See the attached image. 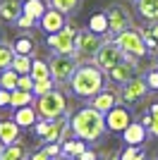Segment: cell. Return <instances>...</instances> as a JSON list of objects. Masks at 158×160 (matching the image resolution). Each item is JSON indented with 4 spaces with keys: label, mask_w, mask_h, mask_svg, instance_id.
Segmentation results:
<instances>
[{
    "label": "cell",
    "mask_w": 158,
    "mask_h": 160,
    "mask_svg": "<svg viewBox=\"0 0 158 160\" xmlns=\"http://www.w3.org/2000/svg\"><path fill=\"white\" fill-rule=\"evenodd\" d=\"M19 132H22V127L14 120H0V141H3L5 146L19 141Z\"/></svg>",
    "instance_id": "obj_18"
},
{
    "label": "cell",
    "mask_w": 158,
    "mask_h": 160,
    "mask_svg": "<svg viewBox=\"0 0 158 160\" xmlns=\"http://www.w3.org/2000/svg\"><path fill=\"white\" fill-rule=\"evenodd\" d=\"M129 160H146V153L144 155H137V158H129Z\"/></svg>",
    "instance_id": "obj_45"
},
{
    "label": "cell",
    "mask_w": 158,
    "mask_h": 160,
    "mask_svg": "<svg viewBox=\"0 0 158 160\" xmlns=\"http://www.w3.org/2000/svg\"><path fill=\"white\" fill-rule=\"evenodd\" d=\"M3 38H5V31H3V29H0V43H3Z\"/></svg>",
    "instance_id": "obj_46"
},
{
    "label": "cell",
    "mask_w": 158,
    "mask_h": 160,
    "mask_svg": "<svg viewBox=\"0 0 158 160\" xmlns=\"http://www.w3.org/2000/svg\"><path fill=\"white\" fill-rule=\"evenodd\" d=\"M93 33H98V36H110V24H108V14L105 12H93L91 17H89V27Z\"/></svg>",
    "instance_id": "obj_21"
},
{
    "label": "cell",
    "mask_w": 158,
    "mask_h": 160,
    "mask_svg": "<svg viewBox=\"0 0 158 160\" xmlns=\"http://www.w3.org/2000/svg\"><path fill=\"white\" fill-rule=\"evenodd\" d=\"M127 55L122 53V48L115 43V41L105 38V43L98 48V53H96V58H93V62L103 69V72H108V69H113L115 65H120V62L125 60Z\"/></svg>",
    "instance_id": "obj_8"
},
{
    "label": "cell",
    "mask_w": 158,
    "mask_h": 160,
    "mask_svg": "<svg viewBox=\"0 0 158 160\" xmlns=\"http://www.w3.org/2000/svg\"><path fill=\"white\" fill-rule=\"evenodd\" d=\"M113 41L122 48V53H125L127 58H144V55L149 53L144 33L139 31V29H134V27H127L125 31H120Z\"/></svg>",
    "instance_id": "obj_6"
},
{
    "label": "cell",
    "mask_w": 158,
    "mask_h": 160,
    "mask_svg": "<svg viewBox=\"0 0 158 160\" xmlns=\"http://www.w3.org/2000/svg\"><path fill=\"white\" fill-rule=\"evenodd\" d=\"M70 129L77 139L82 141H98L101 136L105 134V115L98 112L96 108L86 105V108H79L77 112H72L70 117Z\"/></svg>",
    "instance_id": "obj_2"
},
{
    "label": "cell",
    "mask_w": 158,
    "mask_h": 160,
    "mask_svg": "<svg viewBox=\"0 0 158 160\" xmlns=\"http://www.w3.org/2000/svg\"><path fill=\"white\" fill-rule=\"evenodd\" d=\"M50 7V2L48 0H24V7H22V14H26V17H31V19L39 22L43 14H46V10Z\"/></svg>",
    "instance_id": "obj_20"
},
{
    "label": "cell",
    "mask_w": 158,
    "mask_h": 160,
    "mask_svg": "<svg viewBox=\"0 0 158 160\" xmlns=\"http://www.w3.org/2000/svg\"><path fill=\"white\" fill-rule=\"evenodd\" d=\"M77 160H98V155L93 153V151H89V148H86V151H84V153H82V155H79Z\"/></svg>",
    "instance_id": "obj_41"
},
{
    "label": "cell",
    "mask_w": 158,
    "mask_h": 160,
    "mask_svg": "<svg viewBox=\"0 0 158 160\" xmlns=\"http://www.w3.org/2000/svg\"><path fill=\"white\" fill-rule=\"evenodd\" d=\"M156 65H158V60H156Z\"/></svg>",
    "instance_id": "obj_49"
},
{
    "label": "cell",
    "mask_w": 158,
    "mask_h": 160,
    "mask_svg": "<svg viewBox=\"0 0 158 160\" xmlns=\"http://www.w3.org/2000/svg\"><path fill=\"white\" fill-rule=\"evenodd\" d=\"M132 122H134V120H132V112L127 110V105H120V103H118L113 110L105 112V129L113 132V134H122Z\"/></svg>",
    "instance_id": "obj_10"
},
{
    "label": "cell",
    "mask_w": 158,
    "mask_h": 160,
    "mask_svg": "<svg viewBox=\"0 0 158 160\" xmlns=\"http://www.w3.org/2000/svg\"><path fill=\"white\" fill-rule=\"evenodd\" d=\"M31 79L34 81H43V79H53L50 77V67H48L46 60H41V58H36V60H31Z\"/></svg>",
    "instance_id": "obj_25"
},
{
    "label": "cell",
    "mask_w": 158,
    "mask_h": 160,
    "mask_svg": "<svg viewBox=\"0 0 158 160\" xmlns=\"http://www.w3.org/2000/svg\"><path fill=\"white\" fill-rule=\"evenodd\" d=\"M146 134H149V129L141 122H132L129 127L122 132V141H125L127 146H141L146 141Z\"/></svg>",
    "instance_id": "obj_16"
},
{
    "label": "cell",
    "mask_w": 158,
    "mask_h": 160,
    "mask_svg": "<svg viewBox=\"0 0 158 160\" xmlns=\"http://www.w3.org/2000/svg\"><path fill=\"white\" fill-rule=\"evenodd\" d=\"M105 81H108V77L96 62H82L70 79V88L74 96L89 100L91 96H96L98 91L105 88Z\"/></svg>",
    "instance_id": "obj_1"
},
{
    "label": "cell",
    "mask_w": 158,
    "mask_h": 160,
    "mask_svg": "<svg viewBox=\"0 0 158 160\" xmlns=\"http://www.w3.org/2000/svg\"><path fill=\"white\" fill-rule=\"evenodd\" d=\"M12 120L17 122L22 129H29V127H34L41 117H39V112H36V105H24V108H17V110H14Z\"/></svg>",
    "instance_id": "obj_17"
},
{
    "label": "cell",
    "mask_w": 158,
    "mask_h": 160,
    "mask_svg": "<svg viewBox=\"0 0 158 160\" xmlns=\"http://www.w3.org/2000/svg\"><path fill=\"white\" fill-rule=\"evenodd\" d=\"M22 7H24V0H0V19L14 24L22 17Z\"/></svg>",
    "instance_id": "obj_15"
},
{
    "label": "cell",
    "mask_w": 158,
    "mask_h": 160,
    "mask_svg": "<svg viewBox=\"0 0 158 160\" xmlns=\"http://www.w3.org/2000/svg\"><path fill=\"white\" fill-rule=\"evenodd\" d=\"M144 79H146V84H149V88H151V91H158V69H151Z\"/></svg>",
    "instance_id": "obj_36"
},
{
    "label": "cell",
    "mask_w": 158,
    "mask_h": 160,
    "mask_svg": "<svg viewBox=\"0 0 158 160\" xmlns=\"http://www.w3.org/2000/svg\"><path fill=\"white\" fill-rule=\"evenodd\" d=\"M48 67H50V77H53L55 84H70L74 69L79 67V60L74 58V55H58V53H53Z\"/></svg>",
    "instance_id": "obj_7"
},
{
    "label": "cell",
    "mask_w": 158,
    "mask_h": 160,
    "mask_svg": "<svg viewBox=\"0 0 158 160\" xmlns=\"http://www.w3.org/2000/svg\"><path fill=\"white\" fill-rule=\"evenodd\" d=\"M53 160H70V158H67V155H62V153H60V155H55V158H53Z\"/></svg>",
    "instance_id": "obj_44"
},
{
    "label": "cell",
    "mask_w": 158,
    "mask_h": 160,
    "mask_svg": "<svg viewBox=\"0 0 158 160\" xmlns=\"http://www.w3.org/2000/svg\"><path fill=\"white\" fill-rule=\"evenodd\" d=\"M48 2H50V7L60 10L62 14H74L82 7V0H48Z\"/></svg>",
    "instance_id": "obj_26"
},
{
    "label": "cell",
    "mask_w": 158,
    "mask_h": 160,
    "mask_svg": "<svg viewBox=\"0 0 158 160\" xmlns=\"http://www.w3.org/2000/svg\"><path fill=\"white\" fill-rule=\"evenodd\" d=\"M137 69H139L137 58H125L120 65H115L113 69H108V72H105V77H108L113 84L122 86V84H127L129 79H134V77H137Z\"/></svg>",
    "instance_id": "obj_11"
},
{
    "label": "cell",
    "mask_w": 158,
    "mask_h": 160,
    "mask_svg": "<svg viewBox=\"0 0 158 160\" xmlns=\"http://www.w3.org/2000/svg\"><path fill=\"white\" fill-rule=\"evenodd\" d=\"M84 151H86V141L77 139V136L62 141V155H67V158H79Z\"/></svg>",
    "instance_id": "obj_23"
},
{
    "label": "cell",
    "mask_w": 158,
    "mask_h": 160,
    "mask_svg": "<svg viewBox=\"0 0 158 160\" xmlns=\"http://www.w3.org/2000/svg\"><path fill=\"white\" fill-rule=\"evenodd\" d=\"M3 151H5V143H3V141H0V153H3Z\"/></svg>",
    "instance_id": "obj_47"
},
{
    "label": "cell",
    "mask_w": 158,
    "mask_h": 160,
    "mask_svg": "<svg viewBox=\"0 0 158 160\" xmlns=\"http://www.w3.org/2000/svg\"><path fill=\"white\" fill-rule=\"evenodd\" d=\"M98 160H120V155H103V158H98Z\"/></svg>",
    "instance_id": "obj_43"
},
{
    "label": "cell",
    "mask_w": 158,
    "mask_h": 160,
    "mask_svg": "<svg viewBox=\"0 0 158 160\" xmlns=\"http://www.w3.org/2000/svg\"><path fill=\"white\" fill-rule=\"evenodd\" d=\"M77 24H72V22H67L65 29H60V31L55 33H48V48H50L53 53L58 55H74V50H77Z\"/></svg>",
    "instance_id": "obj_4"
},
{
    "label": "cell",
    "mask_w": 158,
    "mask_h": 160,
    "mask_svg": "<svg viewBox=\"0 0 158 160\" xmlns=\"http://www.w3.org/2000/svg\"><path fill=\"white\" fill-rule=\"evenodd\" d=\"M34 105H36V112L41 120H55L60 115H67V96L60 88H53L48 93L39 96L34 100Z\"/></svg>",
    "instance_id": "obj_3"
},
{
    "label": "cell",
    "mask_w": 158,
    "mask_h": 160,
    "mask_svg": "<svg viewBox=\"0 0 158 160\" xmlns=\"http://www.w3.org/2000/svg\"><path fill=\"white\" fill-rule=\"evenodd\" d=\"M29 160H53V158L46 153V151H43V148H41V151H36V153L29 155Z\"/></svg>",
    "instance_id": "obj_40"
},
{
    "label": "cell",
    "mask_w": 158,
    "mask_h": 160,
    "mask_svg": "<svg viewBox=\"0 0 158 160\" xmlns=\"http://www.w3.org/2000/svg\"><path fill=\"white\" fill-rule=\"evenodd\" d=\"M141 124H144L146 129H149V134H151V136H158V120H153L151 115L146 112L144 117H141Z\"/></svg>",
    "instance_id": "obj_32"
},
{
    "label": "cell",
    "mask_w": 158,
    "mask_h": 160,
    "mask_svg": "<svg viewBox=\"0 0 158 160\" xmlns=\"http://www.w3.org/2000/svg\"><path fill=\"white\" fill-rule=\"evenodd\" d=\"M43 151H46L50 158H55V155L62 153V143H43Z\"/></svg>",
    "instance_id": "obj_37"
},
{
    "label": "cell",
    "mask_w": 158,
    "mask_h": 160,
    "mask_svg": "<svg viewBox=\"0 0 158 160\" xmlns=\"http://www.w3.org/2000/svg\"><path fill=\"white\" fill-rule=\"evenodd\" d=\"M12 69L17 74H29L31 72V55H14Z\"/></svg>",
    "instance_id": "obj_30"
},
{
    "label": "cell",
    "mask_w": 158,
    "mask_h": 160,
    "mask_svg": "<svg viewBox=\"0 0 158 160\" xmlns=\"http://www.w3.org/2000/svg\"><path fill=\"white\" fill-rule=\"evenodd\" d=\"M10 98H12V91H7V88L0 86V110H3V108H10Z\"/></svg>",
    "instance_id": "obj_38"
},
{
    "label": "cell",
    "mask_w": 158,
    "mask_h": 160,
    "mask_svg": "<svg viewBox=\"0 0 158 160\" xmlns=\"http://www.w3.org/2000/svg\"><path fill=\"white\" fill-rule=\"evenodd\" d=\"M120 103V93L118 91H113V88H103V91H98L96 96H91L89 98V105L96 108L98 112H108V110H113V108Z\"/></svg>",
    "instance_id": "obj_14"
},
{
    "label": "cell",
    "mask_w": 158,
    "mask_h": 160,
    "mask_svg": "<svg viewBox=\"0 0 158 160\" xmlns=\"http://www.w3.org/2000/svg\"><path fill=\"white\" fill-rule=\"evenodd\" d=\"M17 79H19V74L14 72L12 67L0 72V86L7 88V91H14V88H17Z\"/></svg>",
    "instance_id": "obj_29"
},
{
    "label": "cell",
    "mask_w": 158,
    "mask_h": 160,
    "mask_svg": "<svg viewBox=\"0 0 158 160\" xmlns=\"http://www.w3.org/2000/svg\"><path fill=\"white\" fill-rule=\"evenodd\" d=\"M48 124H50V120H39L36 124H34V134H36L39 139H43L46 132H48Z\"/></svg>",
    "instance_id": "obj_34"
},
{
    "label": "cell",
    "mask_w": 158,
    "mask_h": 160,
    "mask_svg": "<svg viewBox=\"0 0 158 160\" xmlns=\"http://www.w3.org/2000/svg\"><path fill=\"white\" fill-rule=\"evenodd\" d=\"M34 100H36V96H34V91H22V88H14L12 91V98H10V108H24V105H34Z\"/></svg>",
    "instance_id": "obj_24"
},
{
    "label": "cell",
    "mask_w": 158,
    "mask_h": 160,
    "mask_svg": "<svg viewBox=\"0 0 158 160\" xmlns=\"http://www.w3.org/2000/svg\"><path fill=\"white\" fill-rule=\"evenodd\" d=\"M14 24H17V29H24V31H26V29H34V27H36V19H31V17L22 14V17L14 22Z\"/></svg>",
    "instance_id": "obj_35"
},
{
    "label": "cell",
    "mask_w": 158,
    "mask_h": 160,
    "mask_svg": "<svg viewBox=\"0 0 158 160\" xmlns=\"http://www.w3.org/2000/svg\"><path fill=\"white\" fill-rule=\"evenodd\" d=\"M132 2H137V0H132Z\"/></svg>",
    "instance_id": "obj_48"
},
{
    "label": "cell",
    "mask_w": 158,
    "mask_h": 160,
    "mask_svg": "<svg viewBox=\"0 0 158 160\" xmlns=\"http://www.w3.org/2000/svg\"><path fill=\"white\" fill-rule=\"evenodd\" d=\"M55 88V81L53 79H43V81H34V96L39 98V96L48 93V91H53Z\"/></svg>",
    "instance_id": "obj_31"
},
{
    "label": "cell",
    "mask_w": 158,
    "mask_h": 160,
    "mask_svg": "<svg viewBox=\"0 0 158 160\" xmlns=\"http://www.w3.org/2000/svg\"><path fill=\"white\" fill-rule=\"evenodd\" d=\"M137 12L141 19H146L149 24L158 22V0H137Z\"/></svg>",
    "instance_id": "obj_19"
},
{
    "label": "cell",
    "mask_w": 158,
    "mask_h": 160,
    "mask_svg": "<svg viewBox=\"0 0 158 160\" xmlns=\"http://www.w3.org/2000/svg\"><path fill=\"white\" fill-rule=\"evenodd\" d=\"M67 14H62L60 10H55V7H48L46 10V14L39 19V27L43 29L46 33H55V31H60V29H65L67 27Z\"/></svg>",
    "instance_id": "obj_13"
},
{
    "label": "cell",
    "mask_w": 158,
    "mask_h": 160,
    "mask_svg": "<svg viewBox=\"0 0 158 160\" xmlns=\"http://www.w3.org/2000/svg\"><path fill=\"white\" fill-rule=\"evenodd\" d=\"M17 88H22V91H34L31 74H19V79H17Z\"/></svg>",
    "instance_id": "obj_33"
},
{
    "label": "cell",
    "mask_w": 158,
    "mask_h": 160,
    "mask_svg": "<svg viewBox=\"0 0 158 160\" xmlns=\"http://www.w3.org/2000/svg\"><path fill=\"white\" fill-rule=\"evenodd\" d=\"M141 33H146V36H151V38L158 41V22H153V24H149L146 29H141Z\"/></svg>",
    "instance_id": "obj_39"
},
{
    "label": "cell",
    "mask_w": 158,
    "mask_h": 160,
    "mask_svg": "<svg viewBox=\"0 0 158 160\" xmlns=\"http://www.w3.org/2000/svg\"><path fill=\"white\" fill-rule=\"evenodd\" d=\"M149 115H151L153 120H158V100H153L151 105H149Z\"/></svg>",
    "instance_id": "obj_42"
},
{
    "label": "cell",
    "mask_w": 158,
    "mask_h": 160,
    "mask_svg": "<svg viewBox=\"0 0 158 160\" xmlns=\"http://www.w3.org/2000/svg\"><path fill=\"white\" fill-rule=\"evenodd\" d=\"M14 55H17V53H14V48L10 46V43H5V41H3V43H0V72L12 67Z\"/></svg>",
    "instance_id": "obj_28"
},
{
    "label": "cell",
    "mask_w": 158,
    "mask_h": 160,
    "mask_svg": "<svg viewBox=\"0 0 158 160\" xmlns=\"http://www.w3.org/2000/svg\"><path fill=\"white\" fill-rule=\"evenodd\" d=\"M14 53L17 55H34V50H36V43L31 41V36H19V38L12 43Z\"/></svg>",
    "instance_id": "obj_27"
},
{
    "label": "cell",
    "mask_w": 158,
    "mask_h": 160,
    "mask_svg": "<svg viewBox=\"0 0 158 160\" xmlns=\"http://www.w3.org/2000/svg\"><path fill=\"white\" fill-rule=\"evenodd\" d=\"M105 14H108V24H110V36H118L120 31H125L127 27H132L129 12L122 5H110L105 10Z\"/></svg>",
    "instance_id": "obj_12"
},
{
    "label": "cell",
    "mask_w": 158,
    "mask_h": 160,
    "mask_svg": "<svg viewBox=\"0 0 158 160\" xmlns=\"http://www.w3.org/2000/svg\"><path fill=\"white\" fill-rule=\"evenodd\" d=\"M149 84H146L144 77H134V79H129L127 84H122L120 86V100L125 103V105H134V103H139V100H144L146 96H149Z\"/></svg>",
    "instance_id": "obj_9"
},
{
    "label": "cell",
    "mask_w": 158,
    "mask_h": 160,
    "mask_svg": "<svg viewBox=\"0 0 158 160\" xmlns=\"http://www.w3.org/2000/svg\"><path fill=\"white\" fill-rule=\"evenodd\" d=\"M0 160H29V153H26V148L19 141H14V143L5 146V151L0 153Z\"/></svg>",
    "instance_id": "obj_22"
},
{
    "label": "cell",
    "mask_w": 158,
    "mask_h": 160,
    "mask_svg": "<svg viewBox=\"0 0 158 160\" xmlns=\"http://www.w3.org/2000/svg\"><path fill=\"white\" fill-rule=\"evenodd\" d=\"M105 43V36H98L93 33L91 29H79L77 31V50H74V58L82 62H93L98 48Z\"/></svg>",
    "instance_id": "obj_5"
}]
</instances>
